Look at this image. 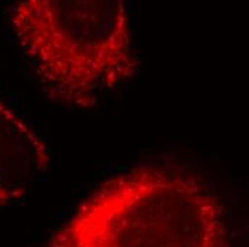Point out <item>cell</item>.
<instances>
[{"label":"cell","instance_id":"cell-1","mask_svg":"<svg viewBox=\"0 0 249 247\" xmlns=\"http://www.w3.org/2000/svg\"><path fill=\"white\" fill-rule=\"evenodd\" d=\"M7 22L49 99L93 107L138 66L122 0H23Z\"/></svg>","mask_w":249,"mask_h":247},{"label":"cell","instance_id":"cell-2","mask_svg":"<svg viewBox=\"0 0 249 247\" xmlns=\"http://www.w3.org/2000/svg\"><path fill=\"white\" fill-rule=\"evenodd\" d=\"M222 207L195 176L141 166L103 183L46 247H225Z\"/></svg>","mask_w":249,"mask_h":247},{"label":"cell","instance_id":"cell-3","mask_svg":"<svg viewBox=\"0 0 249 247\" xmlns=\"http://www.w3.org/2000/svg\"><path fill=\"white\" fill-rule=\"evenodd\" d=\"M50 167L46 140L0 100V206L23 201Z\"/></svg>","mask_w":249,"mask_h":247}]
</instances>
